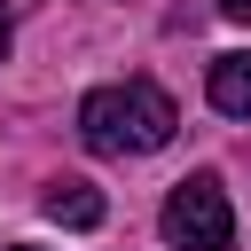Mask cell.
<instances>
[{
  "mask_svg": "<svg viewBox=\"0 0 251 251\" xmlns=\"http://www.w3.org/2000/svg\"><path fill=\"white\" fill-rule=\"evenodd\" d=\"M173 126H180V110H173V94H165L157 78L94 86V94L78 102V133H86L94 157H149V149L173 141Z\"/></svg>",
  "mask_w": 251,
  "mask_h": 251,
  "instance_id": "obj_1",
  "label": "cell"
},
{
  "mask_svg": "<svg viewBox=\"0 0 251 251\" xmlns=\"http://www.w3.org/2000/svg\"><path fill=\"white\" fill-rule=\"evenodd\" d=\"M165 243L173 251H227L235 243V212H227V188L220 173H188L173 196H165Z\"/></svg>",
  "mask_w": 251,
  "mask_h": 251,
  "instance_id": "obj_2",
  "label": "cell"
},
{
  "mask_svg": "<svg viewBox=\"0 0 251 251\" xmlns=\"http://www.w3.org/2000/svg\"><path fill=\"white\" fill-rule=\"evenodd\" d=\"M39 212H47L55 227H102V188H94V180H47Z\"/></svg>",
  "mask_w": 251,
  "mask_h": 251,
  "instance_id": "obj_3",
  "label": "cell"
},
{
  "mask_svg": "<svg viewBox=\"0 0 251 251\" xmlns=\"http://www.w3.org/2000/svg\"><path fill=\"white\" fill-rule=\"evenodd\" d=\"M212 110L220 118H251V47H235V55H212Z\"/></svg>",
  "mask_w": 251,
  "mask_h": 251,
  "instance_id": "obj_4",
  "label": "cell"
},
{
  "mask_svg": "<svg viewBox=\"0 0 251 251\" xmlns=\"http://www.w3.org/2000/svg\"><path fill=\"white\" fill-rule=\"evenodd\" d=\"M212 8H220L227 24H251V0H212Z\"/></svg>",
  "mask_w": 251,
  "mask_h": 251,
  "instance_id": "obj_5",
  "label": "cell"
},
{
  "mask_svg": "<svg viewBox=\"0 0 251 251\" xmlns=\"http://www.w3.org/2000/svg\"><path fill=\"white\" fill-rule=\"evenodd\" d=\"M0 55H8V16H0Z\"/></svg>",
  "mask_w": 251,
  "mask_h": 251,
  "instance_id": "obj_6",
  "label": "cell"
},
{
  "mask_svg": "<svg viewBox=\"0 0 251 251\" xmlns=\"http://www.w3.org/2000/svg\"><path fill=\"white\" fill-rule=\"evenodd\" d=\"M8 251H39V243H8Z\"/></svg>",
  "mask_w": 251,
  "mask_h": 251,
  "instance_id": "obj_7",
  "label": "cell"
}]
</instances>
